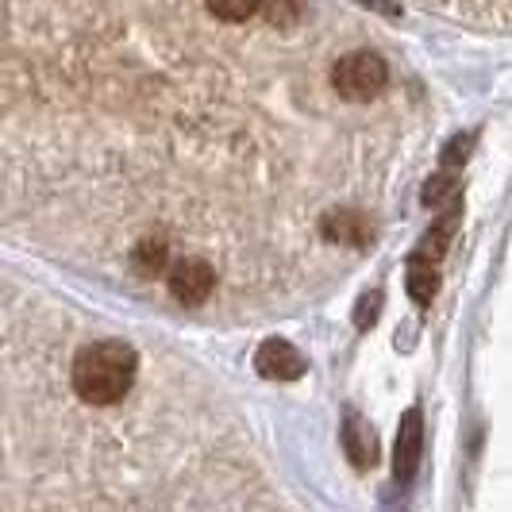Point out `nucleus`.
Wrapping results in <instances>:
<instances>
[{
    "label": "nucleus",
    "mask_w": 512,
    "mask_h": 512,
    "mask_svg": "<svg viewBox=\"0 0 512 512\" xmlns=\"http://www.w3.org/2000/svg\"><path fill=\"white\" fill-rule=\"evenodd\" d=\"M166 255H170V251H166V239L147 235V239L131 251V266H135L139 274H147V278H151V274H158V270L166 266Z\"/></svg>",
    "instance_id": "nucleus-10"
},
{
    "label": "nucleus",
    "mask_w": 512,
    "mask_h": 512,
    "mask_svg": "<svg viewBox=\"0 0 512 512\" xmlns=\"http://www.w3.org/2000/svg\"><path fill=\"white\" fill-rule=\"evenodd\" d=\"M135 374H139L135 347H128L124 339H101V343H89L77 351L70 382L85 405L108 409V405H120L128 397Z\"/></svg>",
    "instance_id": "nucleus-1"
},
{
    "label": "nucleus",
    "mask_w": 512,
    "mask_h": 512,
    "mask_svg": "<svg viewBox=\"0 0 512 512\" xmlns=\"http://www.w3.org/2000/svg\"><path fill=\"white\" fill-rule=\"evenodd\" d=\"M205 4L208 12L216 20H224V24H243V20H251L262 8V0H205Z\"/></svg>",
    "instance_id": "nucleus-11"
},
{
    "label": "nucleus",
    "mask_w": 512,
    "mask_h": 512,
    "mask_svg": "<svg viewBox=\"0 0 512 512\" xmlns=\"http://www.w3.org/2000/svg\"><path fill=\"white\" fill-rule=\"evenodd\" d=\"M378 312H382V293H378V289H370V293H362L359 308H355V324L366 332V328L378 320Z\"/></svg>",
    "instance_id": "nucleus-13"
},
{
    "label": "nucleus",
    "mask_w": 512,
    "mask_h": 512,
    "mask_svg": "<svg viewBox=\"0 0 512 512\" xmlns=\"http://www.w3.org/2000/svg\"><path fill=\"white\" fill-rule=\"evenodd\" d=\"M343 451L359 470H370L378 462V436L370 432V424L355 409H347V416H343Z\"/></svg>",
    "instance_id": "nucleus-7"
},
{
    "label": "nucleus",
    "mask_w": 512,
    "mask_h": 512,
    "mask_svg": "<svg viewBox=\"0 0 512 512\" xmlns=\"http://www.w3.org/2000/svg\"><path fill=\"white\" fill-rule=\"evenodd\" d=\"M405 289H409V297L416 305H432V297H436L439 289V274H436V262L424 255H412L409 258V270H405Z\"/></svg>",
    "instance_id": "nucleus-8"
},
{
    "label": "nucleus",
    "mask_w": 512,
    "mask_h": 512,
    "mask_svg": "<svg viewBox=\"0 0 512 512\" xmlns=\"http://www.w3.org/2000/svg\"><path fill=\"white\" fill-rule=\"evenodd\" d=\"M332 85L343 101H374V97H382V89L389 85V66H385L382 54L374 51L343 54L332 66Z\"/></svg>",
    "instance_id": "nucleus-2"
},
{
    "label": "nucleus",
    "mask_w": 512,
    "mask_h": 512,
    "mask_svg": "<svg viewBox=\"0 0 512 512\" xmlns=\"http://www.w3.org/2000/svg\"><path fill=\"white\" fill-rule=\"evenodd\" d=\"M470 139H474V135H459V139H451V147L443 151V162H447V166H455L459 158H466V154H470Z\"/></svg>",
    "instance_id": "nucleus-14"
},
{
    "label": "nucleus",
    "mask_w": 512,
    "mask_h": 512,
    "mask_svg": "<svg viewBox=\"0 0 512 512\" xmlns=\"http://www.w3.org/2000/svg\"><path fill=\"white\" fill-rule=\"evenodd\" d=\"M424 459V416L420 409H409L401 416V428H397V447H393V478L401 486H409L420 470Z\"/></svg>",
    "instance_id": "nucleus-4"
},
{
    "label": "nucleus",
    "mask_w": 512,
    "mask_h": 512,
    "mask_svg": "<svg viewBox=\"0 0 512 512\" xmlns=\"http://www.w3.org/2000/svg\"><path fill=\"white\" fill-rule=\"evenodd\" d=\"M255 366L262 378H270V382H297V378H305V359H301V351L293 347V343H285V339H266L262 347H258L255 355Z\"/></svg>",
    "instance_id": "nucleus-5"
},
{
    "label": "nucleus",
    "mask_w": 512,
    "mask_h": 512,
    "mask_svg": "<svg viewBox=\"0 0 512 512\" xmlns=\"http://www.w3.org/2000/svg\"><path fill=\"white\" fill-rule=\"evenodd\" d=\"M455 193H459V178L447 174V170H439V174H432V178L424 181V193H420V197H424L428 208H443Z\"/></svg>",
    "instance_id": "nucleus-12"
},
{
    "label": "nucleus",
    "mask_w": 512,
    "mask_h": 512,
    "mask_svg": "<svg viewBox=\"0 0 512 512\" xmlns=\"http://www.w3.org/2000/svg\"><path fill=\"white\" fill-rule=\"evenodd\" d=\"M455 228H459V208H451V212L439 220L436 228L424 235V243L416 247V255H424V258H432V262H439V258H443V251L451 247V235H455Z\"/></svg>",
    "instance_id": "nucleus-9"
},
{
    "label": "nucleus",
    "mask_w": 512,
    "mask_h": 512,
    "mask_svg": "<svg viewBox=\"0 0 512 512\" xmlns=\"http://www.w3.org/2000/svg\"><path fill=\"white\" fill-rule=\"evenodd\" d=\"M320 231L332 239V243H351V247H370L374 243V224L355 212V208H339V212H328L320 220Z\"/></svg>",
    "instance_id": "nucleus-6"
},
{
    "label": "nucleus",
    "mask_w": 512,
    "mask_h": 512,
    "mask_svg": "<svg viewBox=\"0 0 512 512\" xmlns=\"http://www.w3.org/2000/svg\"><path fill=\"white\" fill-rule=\"evenodd\" d=\"M166 282H170V293L178 297L181 305L197 308L212 297L216 270L208 266L205 258H178V262L170 266V278H166Z\"/></svg>",
    "instance_id": "nucleus-3"
}]
</instances>
